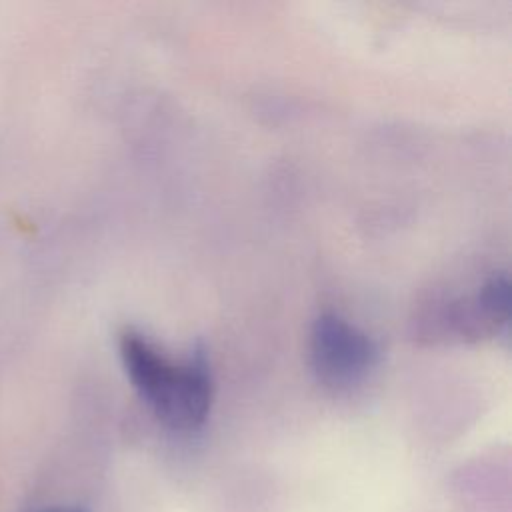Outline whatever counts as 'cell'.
I'll use <instances>...</instances> for the list:
<instances>
[{
	"mask_svg": "<svg viewBox=\"0 0 512 512\" xmlns=\"http://www.w3.org/2000/svg\"><path fill=\"white\" fill-rule=\"evenodd\" d=\"M120 356L134 390L164 426L192 432L206 422L214 384L204 350L174 362L140 334L124 332Z\"/></svg>",
	"mask_w": 512,
	"mask_h": 512,
	"instance_id": "6da1fadb",
	"label": "cell"
},
{
	"mask_svg": "<svg viewBox=\"0 0 512 512\" xmlns=\"http://www.w3.org/2000/svg\"><path fill=\"white\" fill-rule=\"evenodd\" d=\"M508 302H510V290H508V280L504 274H494L490 276L478 296H476V304L478 310L482 312V316L488 322H506L508 320Z\"/></svg>",
	"mask_w": 512,
	"mask_h": 512,
	"instance_id": "3957f363",
	"label": "cell"
},
{
	"mask_svg": "<svg viewBox=\"0 0 512 512\" xmlns=\"http://www.w3.org/2000/svg\"><path fill=\"white\" fill-rule=\"evenodd\" d=\"M38 512H88V510L80 508V506H50V508H42Z\"/></svg>",
	"mask_w": 512,
	"mask_h": 512,
	"instance_id": "277c9868",
	"label": "cell"
},
{
	"mask_svg": "<svg viewBox=\"0 0 512 512\" xmlns=\"http://www.w3.org/2000/svg\"><path fill=\"white\" fill-rule=\"evenodd\" d=\"M312 368L328 386L348 388L364 380L378 360L374 340L338 314H320L310 332Z\"/></svg>",
	"mask_w": 512,
	"mask_h": 512,
	"instance_id": "7a4b0ae2",
	"label": "cell"
}]
</instances>
